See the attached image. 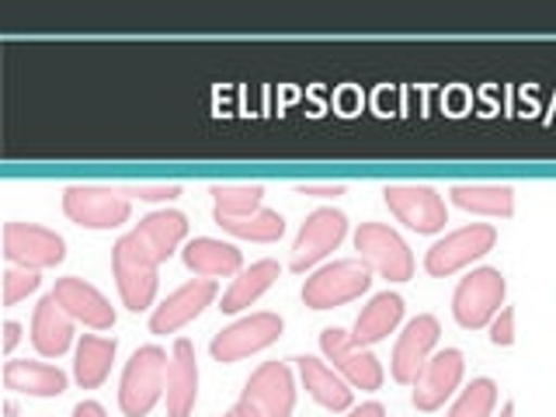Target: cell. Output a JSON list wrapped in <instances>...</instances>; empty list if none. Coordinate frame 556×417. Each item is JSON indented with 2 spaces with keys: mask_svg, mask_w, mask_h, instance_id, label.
<instances>
[{
  "mask_svg": "<svg viewBox=\"0 0 556 417\" xmlns=\"http://www.w3.org/2000/svg\"><path fill=\"white\" fill-rule=\"evenodd\" d=\"M31 344L39 348L46 358H60L70 344H74V317L56 303V295H46L35 306L31 317Z\"/></svg>",
  "mask_w": 556,
  "mask_h": 417,
  "instance_id": "cell-19",
  "label": "cell"
},
{
  "mask_svg": "<svg viewBox=\"0 0 556 417\" xmlns=\"http://www.w3.org/2000/svg\"><path fill=\"white\" fill-rule=\"evenodd\" d=\"M282 330H286V324L278 313H251V317L223 327L213 338V344H208V352H213L216 362L230 365V362H240V358L261 352V348L275 344L282 338Z\"/></svg>",
  "mask_w": 556,
  "mask_h": 417,
  "instance_id": "cell-10",
  "label": "cell"
},
{
  "mask_svg": "<svg viewBox=\"0 0 556 417\" xmlns=\"http://www.w3.org/2000/svg\"><path fill=\"white\" fill-rule=\"evenodd\" d=\"M497 243V230L486 223H469L463 230L442 237L439 243H431L428 254H425V268L434 278H448L456 275L459 268L473 265L477 257H483L486 251H494Z\"/></svg>",
  "mask_w": 556,
  "mask_h": 417,
  "instance_id": "cell-8",
  "label": "cell"
},
{
  "mask_svg": "<svg viewBox=\"0 0 556 417\" xmlns=\"http://www.w3.org/2000/svg\"><path fill=\"white\" fill-rule=\"evenodd\" d=\"M295 191L300 195H317V199H338V195H344V185H317V181H303V185H295Z\"/></svg>",
  "mask_w": 556,
  "mask_h": 417,
  "instance_id": "cell-34",
  "label": "cell"
},
{
  "mask_svg": "<svg viewBox=\"0 0 556 417\" xmlns=\"http://www.w3.org/2000/svg\"><path fill=\"white\" fill-rule=\"evenodd\" d=\"M508 282L497 268H473L452 292V317L466 330H480L504 309Z\"/></svg>",
  "mask_w": 556,
  "mask_h": 417,
  "instance_id": "cell-5",
  "label": "cell"
},
{
  "mask_svg": "<svg viewBox=\"0 0 556 417\" xmlns=\"http://www.w3.org/2000/svg\"><path fill=\"white\" fill-rule=\"evenodd\" d=\"M223 417H233V414H223Z\"/></svg>",
  "mask_w": 556,
  "mask_h": 417,
  "instance_id": "cell-39",
  "label": "cell"
},
{
  "mask_svg": "<svg viewBox=\"0 0 556 417\" xmlns=\"http://www.w3.org/2000/svg\"><path fill=\"white\" fill-rule=\"evenodd\" d=\"M199 400V365L195 348L188 338L174 341V355L167 365V417H191Z\"/></svg>",
  "mask_w": 556,
  "mask_h": 417,
  "instance_id": "cell-18",
  "label": "cell"
},
{
  "mask_svg": "<svg viewBox=\"0 0 556 417\" xmlns=\"http://www.w3.org/2000/svg\"><path fill=\"white\" fill-rule=\"evenodd\" d=\"M265 199V188L261 185H213V213L223 216H254Z\"/></svg>",
  "mask_w": 556,
  "mask_h": 417,
  "instance_id": "cell-29",
  "label": "cell"
},
{
  "mask_svg": "<svg viewBox=\"0 0 556 417\" xmlns=\"http://www.w3.org/2000/svg\"><path fill=\"white\" fill-rule=\"evenodd\" d=\"M74 417H109V414H104V407L98 404V400H80V404L74 407Z\"/></svg>",
  "mask_w": 556,
  "mask_h": 417,
  "instance_id": "cell-35",
  "label": "cell"
},
{
  "mask_svg": "<svg viewBox=\"0 0 556 417\" xmlns=\"http://www.w3.org/2000/svg\"><path fill=\"white\" fill-rule=\"evenodd\" d=\"M181 261L188 271H195L202 278H226V275H240L243 271V254L233 243H223L213 237H195L185 243Z\"/></svg>",
  "mask_w": 556,
  "mask_h": 417,
  "instance_id": "cell-20",
  "label": "cell"
},
{
  "mask_svg": "<svg viewBox=\"0 0 556 417\" xmlns=\"http://www.w3.org/2000/svg\"><path fill=\"white\" fill-rule=\"evenodd\" d=\"M216 300V282L213 278H191L181 289H174L167 300L153 309L150 317V330L153 334H174L185 324H191L199 313Z\"/></svg>",
  "mask_w": 556,
  "mask_h": 417,
  "instance_id": "cell-16",
  "label": "cell"
},
{
  "mask_svg": "<svg viewBox=\"0 0 556 417\" xmlns=\"http://www.w3.org/2000/svg\"><path fill=\"white\" fill-rule=\"evenodd\" d=\"M501 417H515V404H504L501 407Z\"/></svg>",
  "mask_w": 556,
  "mask_h": 417,
  "instance_id": "cell-38",
  "label": "cell"
},
{
  "mask_svg": "<svg viewBox=\"0 0 556 417\" xmlns=\"http://www.w3.org/2000/svg\"><path fill=\"white\" fill-rule=\"evenodd\" d=\"M167 352L156 344H147L132 352V358L122 369V382H118V407L126 417H147L156 400H161L167 390Z\"/></svg>",
  "mask_w": 556,
  "mask_h": 417,
  "instance_id": "cell-1",
  "label": "cell"
},
{
  "mask_svg": "<svg viewBox=\"0 0 556 417\" xmlns=\"http://www.w3.org/2000/svg\"><path fill=\"white\" fill-rule=\"evenodd\" d=\"M344 233H348V216L341 208H313L292 243V271H306L313 265H320L330 251L341 248Z\"/></svg>",
  "mask_w": 556,
  "mask_h": 417,
  "instance_id": "cell-13",
  "label": "cell"
},
{
  "mask_svg": "<svg viewBox=\"0 0 556 417\" xmlns=\"http://www.w3.org/2000/svg\"><path fill=\"white\" fill-rule=\"evenodd\" d=\"M4 257L14 268L42 271V268L60 265L66 257V240L56 230H46V226H35V223H8L4 226Z\"/></svg>",
  "mask_w": 556,
  "mask_h": 417,
  "instance_id": "cell-11",
  "label": "cell"
},
{
  "mask_svg": "<svg viewBox=\"0 0 556 417\" xmlns=\"http://www.w3.org/2000/svg\"><path fill=\"white\" fill-rule=\"evenodd\" d=\"M295 407V382L286 362H265L243 382L233 417H289Z\"/></svg>",
  "mask_w": 556,
  "mask_h": 417,
  "instance_id": "cell-3",
  "label": "cell"
},
{
  "mask_svg": "<svg viewBox=\"0 0 556 417\" xmlns=\"http://www.w3.org/2000/svg\"><path fill=\"white\" fill-rule=\"evenodd\" d=\"M295 365H300L306 393L317 400L320 407H327V410H348V407H352V390H348V382H344L341 372H334L330 365H324L320 358H313V355H300V358H295Z\"/></svg>",
  "mask_w": 556,
  "mask_h": 417,
  "instance_id": "cell-21",
  "label": "cell"
},
{
  "mask_svg": "<svg viewBox=\"0 0 556 417\" xmlns=\"http://www.w3.org/2000/svg\"><path fill=\"white\" fill-rule=\"evenodd\" d=\"M118 344L115 338H98V334H84L77 344V362H74V376L84 390H98L112 372Z\"/></svg>",
  "mask_w": 556,
  "mask_h": 417,
  "instance_id": "cell-26",
  "label": "cell"
},
{
  "mask_svg": "<svg viewBox=\"0 0 556 417\" xmlns=\"http://www.w3.org/2000/svg\"><path fill=\"white\" fill-rule=\"evenodd\" d=\"M22 341V324H14V320H8L4 324V352H14V344Z\"/></svg>",
  "mask_w": 556,
  "mask_h": 417,
  "instance_id": "cell-36",
  "label": "cell"
},
{
  "mask_svg": "<svg viewBox=\"0 0 556 417\" xmlns=\"http://www.w3.org/2000/svg\"><path fill=\"white\" fill-rule=\"evenodd\" d=\"M452 202L466 213L477 216H511L515 213V191L508 185H456Z\"/></svg>",
  "mask_w": 556,
  "mask_h": 417,
  "instance_id": "cell-27",
  "label": "cell"
},
{
  "mask_svg": "<svg viewBox=\"0 0 556 417\" xmlns=\"http://www.w3.org/2000/svg\"><path fill=\"white\" fill-rule=\"evenodd\" d=\"M52 295H56V303L74 320H80L84 327H94V330L115 327V309H112V303L104 300V295L91 282H84V278H77V275L60 278L56 289H52Z\"/></svg>",
  "mask_w": 556,
  "mask_h": 417,
  "instance_id": "cell-17",
  "label": "cell"
},
{
  "mask_svg": "<svg viewBox=\"0 0 556 417\" xmlns=\"http://www.w3.org/2000/svg\"><path fill=\"white\" fill-rule=\"evenodd\" d=\"M442 338V324L431 317V313H421V317H414L404 334H400L396 348H393V358H390V372L396 382H404V387H410V382L421 376V369L428 365L434 344H439Z\"/></svg>",
  "mask_w": 556,
  "mask_h": 417,
  "instance_id": "cell-14",
  "label": "cell"
},
{
  "mask_svg": "<svg viewBox=\"0 0 556 417\" xmlns=\"http://www.w3.org/2000/svg\"><path fill=\"white\" fill-rule=\"evenodd\" d=\"M355 251L372 271H379L390 282H407L414 275V254L396 230L387 223H362L355 230Z\"/></svg>",
  "mask_w": 556,
  "mask_h": 417,
  "instance_id": "cell-7",
  "label": "cell"
},
{
  "mask_svg": "<svg viewBox=\"0 0 556 417\" xmlns=\"http://www.w3.org/2000/svg\"><path fill=\"white\" fill-rule=\"evenodd\" d=\"M122 195H132L139 202H170V199H178L181 195V185H147V181H139V185H126L122 188Z\"/></svg>",
  "mask_w": 556,
  "mask_h": 417,
  "instance_id": "cell-32",
  "label": "cell"
},
{
  "mask_svg": "<svg viewBox=\"0 0 556 417\" xmlns=\"http://www.w3.org/2000/svg\"><path fill=\"white\" fill-rule=\"evenodd\" d=\"M382 414H387V410H382V404H376V400H372V404H362V407H355V410L348 414V417H382Z\"/></svg>",
  "mask_w": 556,
  "mask_h": 417,
  "instance_id": "cell-37",
  "label": "cell"
},
{
  "mask_svg": "<svg viewBox=\"0 0 556 417\" xmlns=\"http://www.w3.org/2000/svg\"><path fill=\"white\" fill-rule=\"evenodd\" d=\"M400 317H404V300H400L396 292L372 295V300L362 306L358 320H355V330H352L355 344L365 348V344H376L382 338H390L396 330V324H400Z\"/></svg>",
  "mask_w": 556,
  "mask_h": 417,
  "instance_id": "cell-23",
  "label": "cell"
},
{
  "mask_svg": "<svg viewBox=\"0 0 556 417\" xmlns=\"http://www.w3.org/2000/svg\"><path fill=\"white\" fill-rule=\"evenodd\" d=\"M320 348L327 362H334V372L344 376L348 387L355 390H379L382 387V365L369 348L355 344V338L341 327L320 330Z\"/></svg>",
  "mask_w": 556,
  "mask_h": 417,
  "instance_id": "cell-12",
  "label": "cell"
},
{
  "mask_svg": "<svg viewBox=\"0 0 556 417\" xmlns=\"http://www.w3.org/2000/svg\"><path fill=\"white\" fill-rule=\"evenodd\" d=\"M278 275H282V268H278V261H271V257L254 261V265H251V268H243V271L233 278V286L223 292L219 309H223V313H240V309H248L251 303H257L261 295H265V292L278 282Z\"/></svg>",
  "mask_w": 556,
  "mask_h": 417,
  "instance_id": "cell-24",
  "label": "cell"
},
{
  "mask_svg": "<svg viewBox=\"0 0 556 417\" xmlns=\"http://www.w3.org/2000/svg\"><path fill=\"white\" fill-rule=\"evenodd\" d=\"M491 341L497 348H508L515 341V309L511 306H504L497 317L491 320Z\"/></svg>",
  "mask_w": 556,
  "mask_h": 417,
  "instance_id": "cell-33",
  "label": "cell"
},
{
  "mask_svg": "<svg viewBox=\"0 0 556 417\" xmlns=\"http://www.w3.org/2000/svg\"><path fill=\"white\" fill-rule=\"evenodd\" d=\"M390 213L414 233H439L448 223L445 199L431 185H387L382 188Z\"/></svg>",
  "mask_w": 556,
  "mask_h": 417,
  "instance_id": "cell-9",
  "label": "cell"
},
{
  "mask_svg": "<svg viewBox=\"0 0 556 417\" xmlns=\"http://www.w3.org/2000/svg\"><path fill=\"white\" fill-rule=\"evenodd\" d=\"M463 369H466V362H463V352L459 348H445V352L439 355H431L428 365L421 369V376L414 379V393H410V404L417 410H439L445 400L459 390V382H463Z\"/></svg>",
  "mask_w": 556,
  "mask_h": 417,
  "instance_id": "cell-15",
  "label": "cell"
},
{
  "mask_svg": "<svg viewBox=\"0 0 556 417\" xmlns=\"http://www.w3.org/2000/svg\"><path fill=\"white\" fill-rule=\"evenodd\" d=\"M372 286V268L362 257H344L334 265L317 268L303 286V303L309 309H334L358 300Z\"/></svg>",
  "mask_w": 556,
  "mask_h": 417,
  "instance_id": "cell-4",
  "label": "cell"
},
{
  "mask_svg": "<svg viewBox=\"0 0 556 417\" xmlns=\"http://www.w3.org/2000/svg\"><path fill=\"white\" fill-rule=\"evenodd\" d=\"M185 233H188V219H185V213H178V208H161V213H150L136 226V237L147 243L150 254L161 261V265L174 251H178V243L185 240Z\"/></svg>",
  "mask_w": 556,
  "mask_h": 417,
  "instance_id": "cell-25",
  "label": "cell"
},
{
  "mask_svg": "<svg viewBox=\"0 0 556 417\" xmlns=\"http://www.w3.org/2000/svg\"><path fill=\"white\" fill-rule=\"evenodd\" d=\"M4 387L14 393H28V396H60L66 390V376L56 365L46 362H28V358H11L4 365Z\"/></svg>",
  "mask_w": 556,
  "mask_h": 417,
  "instance_id": "cell-22",
  "label": "cell"
},
{
  "mask_svg": "<svg viewBox=\"0 0 556 417\" xmlns=\"http://www.w3.org/2000/svg\"><path fill=\"white\" fill-rule=\"evenodd\" d=\"M39 271H31V268H8L4 271V303L14 306V303H22L28 300V295L39 289Z\"/></svg>",
  "mask_w": 556,
  "mask_h": 417,
  "instance_id": "cell-31",
  "label": "cell"
},
{
  "mask_svg": "<svg viewBox=\"0 0 556 417\" xmlns=\"http://www.w3.org/2000/svg\"><path fill=\"white\" fill-rule=\"evenodd\" d=\"M494 407H497V382L480 376L459 393V400L452 404L448 417H491Z\"/></svg>",
  "mask_w": 556,
  "mask_h": 417,
  "instance_id": "cell-30",
  "label": "cell"
},
{
  "mask_svg": "<svg viewBox=\"0 0 556 417\" xmlns=\"http://www.w3.org/2000/svg\"><path fill=\"white\" fill-rule=\"evenodd\" d=\"M156 268H161V261L150 254V248L136 237V230L115 240V248H112V275H115L122 303H126L132 313L147 309L153 303V295H156Z\"/></svg>",
  "mask_w": 556,
  "mask_h": 417,
  "instance_id": "cell-2",
  "label": "cell"
},
{
  "mask_svg": "<svg viewBox=\"0 0 556 417\" xmlns=\"http://www.w3.org/2000/svg\"><path fill=\"white\" fill-rule=\"evenodd\" d=\"M213 216L226 233H233L240 240L271 243L286 233V219L282 213H275V208H257L254 216H223V213H213Z\"/></svg>",
  "mask_w": 556,
  "mask_h": 417,
  "instance_id": "cell-28",
  "label": "cell"
},
{
  "mask_svg": "<svg viewBox=\"0 0 556 417\" xmlns=\"http://www.w3.org/2000/svg\"><path fill=\"white\" fill-rule=\"evenodd\" d=\"M63 213L84 230H115L129 219L132 205L115 188L104 185H70L63 191Z\"/></svg>",
  "mask_w": 556,
  "mask_h": 417,
  "instance_id": "cell-6",
  "label": "cell"
}]
</instances>
